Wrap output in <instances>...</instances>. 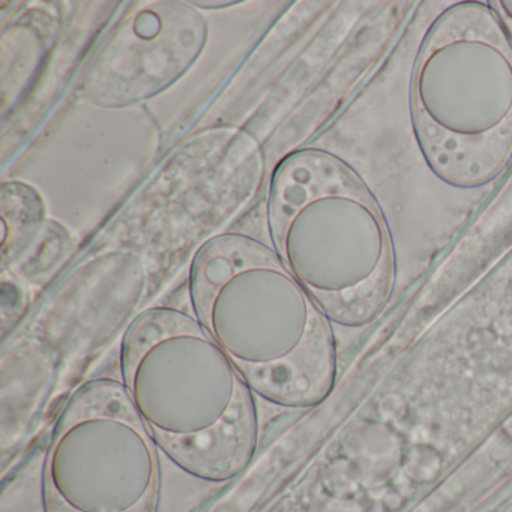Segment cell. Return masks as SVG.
Segmentation results:
<instances>
[{
    "mask_svg": "<svg viewBox=\"0 0 512 512\" xmlns=\"http://www.w3.org/2000/svg\"><path fill=\"white\" fill-rule=\"evenodd\" d=\"M196 319L254 392L313 409L337 380L331 320L268 245L241 233L202 245L190 271Z\"/></svg>",
    "mask_w": 512,
    "mask_h": 512,
    "instance_id": "cell-1",
    "label": "cell"
},
{
    "mask_svg": "<svg viewBox=\"0 0 512 512\" xmlns=\"http://www.w3.org/2000/svg\"><path fill=\"white\" fill-rule=\"evenodd\" d=\"M122 383L161 451L185 472L226 482L259 448L254 391L196 317L143 311L121 344Z\"/></svg>",
    "mask_w": 512,
    "mask_h": 512,
    "instance_id": "cell-2",
    "label": "cell"
},
{
    "mask_svg": "<svg viewBox=\"0 0 512 512\" xmlns=\"http://www.w3.org/2000/svg\"><path fill=\"white\" fill-rule=\"evenodd\" d=\"M274 251L331 322L364 328L394 292L395 247L371 194L322 151L287 157L272 176Z\"/></svg>",
    "mask_w": 512,
    "mask_h": 512,
    "instance_id": "cell-3",
    "label": "cell"
},
{
    "mask_svg": "<svg viewBox=\"0 0 512 512\" xmlns=\"http://www.w3.org/2000/svg\"><path fill=\"white\" fill-rule=\"evenodd\" d=\"M416 142L458 190L490 184L512 155V44L488 4L466 2L431 26L413 70Z\"/></svg>",
    "mask_w": 512,
    "mask_h": 512,
    "instance_id": "cell-4",
    "label": "cell"
},
{
    "mask_svg": "<svg viewBox=\"0 0 512 512\" xmlns=\"http://www.w3.org/2000/svg\"><path fill=\"white\" fill-rule=\"evenodd\" d=\"M160 446L124 383L98 377L71 394L44 455V512H158Z\"/></svg>",
    "mask_w": 512,
    "mask_h": 512,
    "instance_id": "cell-5",
    "label": "cell"
},
{
    "mask_svg": "<svg viewBox=\"0 0 512 512\" xmlns=\"http://www.w3.org/2000/svg\"><path fill=\"white\" fill-rule=\"evenodd\" d=\"M206 40V23L184 4L140 10L101 56L91 94L110 106L139 103L190 70Z\"/></svg>",
    "mask_w": 512,
    "mask_h": 512,
    "instance_id": "cell-6",
    "label": "cell"
},
{
    "mask_svg": "<svg viewBox=\"0 0 512 512\" xmlns=\"http://www.w3.org/2000/svg\"><path fill=\"white\" fill-rule=\"evenodd\" d=\"M488 7L496 14L512 44V0H494V2H488Z\"/></svg>",
    "mask_w": 512,
    "mask_h": 512,
    "instance_id": "cell-7",
    "label": "cell"
},
{
    "mask_svg": "<svg viewBox=\"0 0 512 512\" xmlns=\"http://www.w3.org/2000/svg\"><path fill=\"white\" fill-rule=\"evenodd\" d=\"M194 7L206 8V10H217V8L233 7L238 2H194Z\"/></svg>",
    "mask_w": 512,
    "mask_h": 512,
    "instance_id": "cell-8",
    "label": "cell"
}]
</instances>
